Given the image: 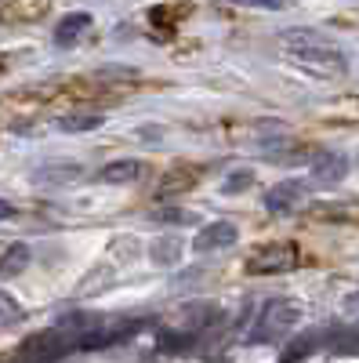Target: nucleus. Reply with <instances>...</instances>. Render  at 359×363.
Segmentation results:
<instances>
[{
	"label": "nucleus",
	"mask_w": 359,
	"mask_h": 363,
	"mask_svg": "<svg viewBox=\"0 0 359 363\" xmlns=\"http://www.w3.org/2000/svg\"><path fill=\"white\" fill-rule=\"evenodd\" d=\"M280 44L287 48V55L294 58V62H302L316 73H334L341 77L348 69L345 55L334 40H326L319 29H305V26H294V29H283L280 33Z\"/></svg>",
	"instance_id": "1"
},
{
	"label": "nucleus",
	"mask_w": 359,
	"mask_h": 363,
	"mask_svg": "<svg viewBox=\"0 0 359 363\" xmlns=\"http://www.w3.org/2000/svg\"><path fill=\"white\" fill-rule=\"evenodd\" d=\"M302 320V306L294 298H273L265 301L261 313H258V323L247 335V345H268V342H283L290 330Z\"/></svg>",
	"instance_id": "2"
},
{
	"label": "nucleus",
	"mask_w": 359,
	"mask_h": 363,
	"mask_svg": "<svg viewBox=\"0 0 359 363\" xmlns=\"http://www.w3.org/2000/svg\"><path fill=\"white\" fill-rule=\"evenodd\" d=\"M302 255H297L294 244H268V247H258L247 262V272L251 277H280V272H290Z\"/></svg>",
	"instance_id": "3"
},
{
	"label": "nucleus",
	"mask_w": 359,
	"mask_h": 363,
	"mask_svg": "<svg viewBox=\"0 0 359 363\" xmlns=\"http://www.w3.org/2000/svg\"><path fill=\"white\" fill-rule=\"evenodd\" d=\"M345 178H348V157L338 153V149H326V153H319V157L312 160L309 186H316V189H334V186H341Z\"/></svg>",
	"instance_id": "4"
},
{
	"label": "nucleus",
	"mask_w": 359,
	"mask_h": 363,
	"mask_svg": "<svg viewBox=\"0 0 359 363\" xmlns=\"http://www.w3.org/2000/svg\"><path fill=\"white\" fill-rule=\"evenodd\" d=\"M239 240V229L232 222H211V225H203L193 240V251L196 255H211V251H229L232 244Z\"/></svg>",
	"instance_id": "5"
},
{
	"label": "nucleus",
	"mask_w": 359,
	"mask_h": 363,
	"mask_svg": "<svg viewBox=\"0 0 359 363\" xmlns=\"http://www.w3.org/2000/svg\"><path fill=\"white\" fill-rule=\"evenodd\" d=\"M305 196V186L297 178H287V182H276L273 189L265 193V211L268 215H287V211Z\"/></svg>",
	"instance_id": "6"
},
{
	"label": "nucleus",
	"mask_w": 359,
	"mask_h": 363,
	"mask_svg": "<svg viewBox=\"0 0 359 363\" xmlns=\"http://www.w3.org/2000/svg\"><path fill=\"white\" fill-rule=\"evenodd\" d=\"M182 255H186V247H182V240H178V236H156L153 244H149V262L160 265V269L178 265Z\"/></svg>",
	"instance_id": "7"
},
{
	"label": "nucleus",
	"mask_w": 359,
	"mask_h": 363,
	"mask_svg": "<svg viewBox=\"0 0 359 363\" xmlns=\"http://www.w3.org/2000/svg\"><path fill=\"white\" fill-rule=\"evenodd\" d=\"M196 167H171L167 174H164V182L156 186V200H167V196H178V193H186L193 182H196Z\"/></svg>",
	"instance_id": "8"
},
{
	"label": "nucleus",
	"mask_w": 359,
	"mask_h": 363,
	"mask_svg": "<svg viewBox=\"0 0 359 363\" xmlns=\"http://www.w3.org/2000/svg\"><path fill=\"white\" fill-rule=\"evenodd\" d=\"M87 26H91V15H84V11L62 18V22L55 26V44H58V48H73V44L87 33Z\"/></svg>",
	"instance_id": "9"
},
{
	"label": "nucleus",
	"mask_w": 359,
	"mask_h": 363,
	"mask_svg": "<svg viewBox=\"0 0 359 363\" xmlns=\"http://www.w3.org/2000/svg\"><path fill=\"white\" fill-rule=\"evenodd\" d=\"M80 174V164H73V160H55V164H44L37 174H33V182L37 186H62V182H73Z\"/></svg>",
	"instance_id": "10"
},
{
	"label": "nucleus",
	"mask_w": 359,
	"mask_h": 363,
	"mask_svg": "<svg viewBox=\"0 0 359 363\" xmlns=\"http://www.w3.org/2000/svg\"><path fill=\"white\" fill-rule=\"evenodd\" d=\"M142 171H145L142 160H113V164H106V167L98 171V178L109 182V186H120V182H138Z\"/></svg>",
	"instance_id": "11"
},
{
	"label": "nucleus",
	"mask_w": 359,
	"mask_h": 363,
	"mask_svg": "<svg viewBox=\"0 0 359 363\" xmlns=\"http://www.w3.org/2000/svg\"><path fill=\"white\" fill-rule=\"evenodd\" d=\"M218 316H222V309L211 306V301H193V306H186V313H182V323L189 330H203V327H215Z\"/></svg>",
	"instance_id": "12"
},
{
	"label": "nucleus",
	"mask_w": 359,
	"mask_h": 363,
	"mask_svg": "<svg viewBox=\"0 0 359 363\" xmlns=\"http://www.w3.org/2000/svg\"><path fill=\"white\" fill-rule=\"evenodd\" d=\"M29 258H33V251H29V244H11L4 251V258H0V277H18V272L29 265Z\"/></svg>",
	"instance_id": "13"
},
{
	"label": "nucleus",
	"mask_w": 359,
	"mask_h": 363,
	"mask_svg": "<svg viewBox=\"0 0 359 363\" xmlns=\"http://www.w3.org/2000/svg\"><path fill=\"white\" fill-rule=\"evenodd\" d=\"M102 113H69V116H58V131L66 135H80V131H95L102 128Z\"/></svg>",
	"instance_id": "14"
},
{
	"label": "nucleus",
	"mask_w": 359,
	"mask_h": 363,
	"mask_svg": "<svg viewBox=\"0 0 359 363\" xmlns=\"http://www.w3.org/2000/svg\"><path fill=\"white\" fill-rule=\"evenodd\" d=\"M156 222H164V225H196V215L186 211V207H160Z\"/></svg>",
	"instance_id": "15"
},
{
	"label": "nucleus",
	"mask_w": 359,
	"mask_h": 363,
	"mask_svg": "<svg viewBox=\"0 0 359 363\" xmlns=\"http://www.w3.org/2000/svg\"><path fill=\"white\" fill-rule=\"evenodd\" d=\"M22 316H25V309L18 306L8 291H0V323H18Z\"/></svg>",
	"instance_id": "16"
},
{
	"label": "nucleus",
	"mask_w": 359,
	"mask_h": 363,
	"mask_svg": "<svg viewBox=\"0 0 359 363\" xmlns=\"http://www.w3.org/2000/svg\"><path fill=\"white\" fill-rule=\"evenodd\" d=\"M251 186H254V171H232V174L222 182L225 193H244V189H251Z\"/></svg>",
	"instance_id": "17"
},
{
	"label": "nucleus",
	"mask_w": 359,
	"mask_h": 363,
	"mask_svg": "<svg viewBox=\"0 0 359 363\" xmlns=\"http://www.w3.org/2000/svg\"><path fill=\"white\" fill-rule=\"evenodd\" d=\"M4 18H22V15H44V4H18V8H0Z\"/></svg>",
	"instance_id": "18"
},
{
	"label": "nucleus",
	"mask_w": 359,
	"mask_h": 363,
	"mask_svg": "<svg viewBox=\"0 0 359 363\" xmlns=\"http://www.w3.org/2000/svg\"><path fill=\"white\" fill-rule=\"evenodd\" d=\"M11 218V200H0V222Z\"/></svg>",
	"instance_id": "19"
},
{
	"label": "nucleus",
	"mask_w": 359,
	"mask_h": 363,
	"mask_svg": "<svg viewBox=\"0 0 359 363\" xmlns=\"http://www.w3.org/2000/svg\"><path fill=\"white\" fill-rule=\"evenodd\" d=\"M345 309H348V313L359 309V294H348V298H345Z\"/></svg>",
	"instance_id": "20"
},
{
	"label": "nucleus",
	"mask_w": 359,
	"mask_h": 363,
	"mask_svg": "<svg viewBox=\"0 0 359 363\" xmlns=\"http://www.w3.org/2000/svg\"><path fill=\"white\" fill-rule=\"evenodd\" d=\"M0 73H4V58H0Z\"/></svg>",
	"instance_id": "21"
}]
</instances>
